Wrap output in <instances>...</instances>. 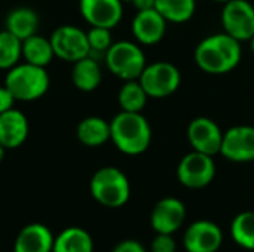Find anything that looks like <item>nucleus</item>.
<instances>
[{"instance_id": "6", "label": "nucleus", "mask_w": 254, "mask_h": 252, "mask_svg": "<svg viewBox=\"0 0 254 252\" xmlns=\"http://www.w3.org/2000/svg\"><path fill=\"white\" fill-rule=\"evenodd\" d=\"M138 80L149 98L159 100L173 95L179 89L182 74L174 64L168 61H156L146 65Z\"/></svg>"}, {"instance_id": "26", "label": "nucleus", "mask_w": 254, "mask_h": 252, "mask_svg": "<svg viewBox=\"0 0 254 252\" xmlns=\"http://www.w3.org/2000/svg\"><path fill=\"white\" fill-rule=\"evenodd\" d=\"M22 59V40L6 28L0 31V70H10Z\"/></svg>"}, {"instance_id": "24", "label": "nucleus", "mask_w": 254, "mask_h": 252, "mask_svg": "<svg viewBox=\"0 0 254 252\" xmlns=\"http://www.w3.org/2000/svg\"><path fill=\"white\" fill-rule=\"evenodd\" d=\"M155 9L167 19V22L183 24L193 18L196 12V0H156Z\"/></svg>"}, {"instance_id": "35", "label": "nucleus", "mask_w": 254, "mask_h": 252, "mask_svg": "<svg viewBox=\"0 0 254 252\" xmlns=\"http://www.w3.org/2000/svg\"><path fill=\"white\" fill-rule=\"evenodd\" d=\"M121 1H122L124 4H125V3H132V0H121Z\"/></svg>"}, {"instance_id": "13", "label": "nucleus", "mask_w": 254, "mask_h": 252, "mask_svg": "<svg viewBox=\"0 0 254 252\" xmlns=\"http://www.w3.org/2000/svg\"><path fill=\"white\" fill-rule=\"evenodd\" d=\"M185 220L186 206L174 196H167L158 201L150 214V224L156 233L173 235L180 230Z\"/></svg>"}, {"instance_id": "10", "label": "nucleus", "mask_w": 254, "mask_h": 252, "mask_svg": "<svg viewBox=\"0 0 254 252\" xmlns=\"http://www.w3.org/2000/svg\"><path fill=\"white\" fill-rule=\"evenodd\" d=\"M220 156L234 163L254 162V126L237 125L225 131Z\"/></svg>"}, {"instance_id": "23", "label": "nucleus", "mask_w": 254, "mask_h": 252, "mask_svg": "<svg viewBox=\"0 0 254 252\" xmlns=\"http://www.w3.org/2000/svg\"><path fill=\"white\" fill-rule=\"evenodd\" d=\"M149 95L141 86L140 80H125L118 92V104L121 111L141 113L147 104Z\"/></svg>"}, {"instance_id": "25", "label": "nucleus", "mask_w": 254, "mask_h": 252, "mask_svg": "<svg viewBox=\"0 0 254 252\" xmlns=\"http://www.w3.org/2000/svg\"><path fill=\"white\" fill-rule=\"evenodd\" d=\"M231 235L234 242L249 251H254V212H240L231 223Z\"/></svg>"}, {"instance_id": "9", "label": "nucleus", "mask_w": 254, "mask_h": 252, "mask_svg": "<svg viewBox=\"0 0 254 252\" xmlns=\"http://www.w3.org/2000/svg\"><path fill=\"white\" fill-rule=\"evenodd\" d=\"M223 31L238 42H249L254 36V6L249 0H231L220 13Z\"/></svg>"}, {"instance_id": "5", "label": "nucleus", "mask_w": 254, "mask_h": 252, "mask_svg": "<svg viewBox=\"0 0 254 252\" xmlns=\"http://www.w3.org/2000/svg\"><path fill=\"white\" fill-rule=\"evenodd\" d=\"M107 70L121 80H137L147 65L141 46L131 40L113 42L104 55Z\"/></svg>"}, {"instance_id": "15", "label": "nucleus", "mask_w": 254, "mask_h": 252, "mask_svg": "<svg viewBox=\"0 0 254 252\" xmlns=\"http://www.w3.org/2000/svg\"><path fill=\"white\" fill-rule=\"evenodd\" d=\"M131 31L137 43L153 46L159 43L167 31V19L156 10H137L131 22Z\"/></svg>"}, {"instance_id": "31", "label": "nucleus", "mask_w": 254, "mask_h": 252, "mask_svg": "<svg viewBox=\"0 0 254 252\" xmlns=\"http://www.w3.org/2000/svg\"><path fill=\"white\" fill-rule=\"evenodd\" d=\"M156 0H132V6L137 10H147V9H155Z\"/></svg>"}, {"instance_id": "3", "label": "nucleus", "mask_w": 254, "mask_h": 252, "mask_svg": "<svg viewBox=\"0 0 254 252\" xmlns=\"http://www.w3.org/2000/svg\"><path fill=\"white\" fill-rule=\"evenodd\" d=\"M89 192L100 205L116 209L127 205L131 198L128 177L116 166H103L94 172L89 181Z\"/></svg>"}, {"instance_id": "19", "label": "nucleus", "mask_w": 254, "mask_h": 252, "mask_svg": "<svg viewBox=\"0 0 254 252\" xmlns=\"http://www.w3.org/2000/svg\"><path fill=\"white\" fill-rule=\"evenodd\" d=\"M76 137L86 147H101L110 141V122L98 116H88L77 123Z\"/></svg>"}, {"instance_id": "7", "label": "nucleus", "mask_w": 254, "mask_h": 252, "mask_svg": "<svg viewBox=\"0 0 254 252\" xmlns=\"http://www.w3.org/2000/svg\"><path fill=\"white\" fill-rule=\"evenodd\" d=\"M179 183L192 190H199L210 186L216 177V163L213 156L192 150L183 156L176 171Z\"/></svg>"}, {"instance_id": "30", "label": "nucleus", "mask_w": 254, "mask_h": 252, "mask_svg": "<svg viewBox=\"0 0 254 252\" xmlns=\"http://www.w3.org/2000/svg\"><path fill=\"white\" fill-rule=\"evenodd\" d=\"M15 97L12 95V92L3 85L0 86V114L4 111H9L10 108H13L15 104Z\"/></svg>"}, {"instance_id": "4", "label": "nucleus", "mask_w": 254, "mask_h": 252, "mask_svg": "<svg viewBox=\"0 0 254 252\" xmlns=\"http://www.w3.org/2000/svg\"><path fill=\"white\" fill-rule=\"evenodd\" d=\"M51 80L46 68L28 64L25 61L7 70L4 86L12 92L16 101H36L49 89Z\"/></svg>"}, {"instance_id": "29", "label": "nucleus", "mask_w": 254, "mask_h": 252, "mask_svg": "<svg viewBox=\"0 0 254 252\" xmlns=\"http://www.w3.org/2000/svg\"><path fill=\"white\" fill-rule=\"evenodd\" d=\"M112 252H147L144 245L134 239H125L115 245Z\"/></svg>"}, {"instance_id": "8", "label": "nucleus", "mask_w": 254, "mask_h": 252, "mask_svg": "<svg viewBox=\"0 0 254 252\" xmlns=\"http://www.w3.org/2000/svg\"><path fill=\"white\" fill-rule=\"evenodd\" d=\"M54 53L58 59L65 62H76L89 55L91 48L88 33L77 25L64 24L57 27L49 36Z\"/></svg>"}, {"instance_id": "17", "label": "nucleus", "mask_w": 254, "mask_h": 252, "mask_svg": "<svg viewBox=\"0 0 254 252\" xmlns=\"http://www.w3.org/2000/svg\"><path fill=\"white\" fill-rule=\"evenodd\" d=\"M54 239L49 227L42 223H31L16 235L13 252H52Z\"/></svg>"}, {"instance_id": "16", "label": "nucleus", "mask_w": 254, "mask_h": 252, "mask_svg": "<svg viewBox=\"0 0 254 252\" xmlns=\"http://www.w3.org/2000/svg\"><path fill=\"white\" fill-rule=\"evenodd\" d=\"M28 132V119L22 111L10 108L0 114V144L6 150L21 147L27 141Z\"/></svg>"}, {"instance_id": "20", "label": "nucleus", "mask_w": 254, "mask_h": 252, "mask_svg": "<svg viewBox=\"0 0 254 252\" xmlns=\"http://www.w3.org/2000/svg\"><path fill=\"white\" fill-rule=\"evenodd\" d=\"M39 15L34 9L21 6L12 9L4 21V28L16 36L19 40H25L37 33L39 30Z\"/></svg>"}, {"instance_id": "21", "label": "nucleus", "mask_w": 254, "mask_h": 252, "mask_svg": "<svg viewBox=\"0 0 254 252\" xmlns=\"http://www.w3.org/2000/svg\"><path fill=\"white\" fill-rule=\"evenodd\" d=\"M52 252H94V239L82 227H67L54 239Z\"/></svg>"}, {"instance_id": "2", "label": "nucleus", "mask_w": 254, "mask_h": 252, "mask_svg": "<svg viewBox=\"0 0 254 252\" xmlns=\"http://www.w3.org/2000/svg\"><path fill=\"white\" fill-rule=\"evenodd\" d=\"M110 141L127 156L143 154L152 143V128L141 113L121 111L110 120Z\"/></svg>"}, {"instance_id": "34", "label": "nucleus", "mask_w": 254, "mask_h": 252, "mask_svg": "<svg viewBox=\"0 0 254 252\" xmlns=\"http://www.w3.org/2000/svg\"><path fill=\"white\" fill-rule=\"evenodd\" d=\"M213 1H216V3H222V4H225V3H228V1H231V0H213Z\"/></svg>"}, {"instance_id": "27", "label": "nucleus", "mask_w": 254, "mask_h": 252, "mask_svg": "<svg viewBox=\"0 0 254 252\" xmlns=\"http://www.w3.org/2000/svg\"><path fill=\"white\" fill-rule=\"evenodd\" d=\"M88 33V42H89V48L91 56L95 55H101L104 58L107 49L112 46L113 39H112V30L106 28V27H91Z\"/></svg>"}, {"instance_id": "14", "label": "nucleus", "mask_w": 254, "mask_h": 252, "mask_svg": "<svg viewBox=\"0 0 254 252\" xmlns=\"http://www.w3.org/2000/svg\"><path fill=\"white\" fill-rule=\"evenodd\" d=\"M79 10L91 27L112 30L124 16V3L121 0H79Z\"/></svg>"}, {"instance_id": "18", "label": "nucleus", "mask_w": 254, "mask_h": 252, "mask_svg": "<svg viewBox=\"0 0 254 252\" xmlns=\"http://www.w3.org/2000/svg\"><path fill=\"white\" fill-rule=\"evenodd\" d=\"M103 80V71L98 59L91 55L73 62L71 68V82L82 92L95 91Z\"/></svg>"}, {"instance_id": "33", "label": "nucleus", "mask_w": 254, "mask_h": 252, "mask_svg": "<svg viewBox=\"0 0 254 252\" xmlns=\"http://www.w3.org/2000/svg\"><path fill=\"white\" fill-rule=\"evenodd\" d=\"M249 43H250V49H252V52L254 53V36L250 39V40H249Z\"/></svg>"}, {"instance_id": "1", "label": "nucleus", "mask_w": 254, "mask_h": 252, "mask_svg": "<svg viewBox=\"0 0 254 252\" xmlns=\"http://www.w3.org/2000/svg\"><path fill=\"white\" fill-rule=\"evenodd\" d=\"M195 62L207 74L220 76L238 67L243 58L241 42L223 33L202 39L195 49Z\"/></svg>"}, {"instance_id": "28", "label": "nucleus", "mask_w": 254, "mask_h": 252, "mask_svg": "<svg viewBox=\"0 0 254 252\" xmlns=\"http://www.w3.org/2000/svg\"><path fill=\"white\" fill-rule=\"evenodd\" d=\"M177 245L173 238V235L165 233H156L150 244V252H176Z\"/></svg>"}, {"instance_id": "32", "label": "nucleus", "mask_w": 254, "mask_h": 252, "mask_svg": "<svg viewBox=\"0 0 254 252\" xmlns=\"http://www.w3.org/2000/svg\"><path fill=\"white\" fill-rule=\"evenodd\" d=\"M4 154H6V149L0 144V163H1L3 159H4Z\"/></svg>"}, {"instance_id": "12", "label": "nucleus", "mask_w": 254, "mask_h": 252, "mask_svg": "<svg viewBox=\"0 0 254 252\" xmlns=\"http://www.w3.org/2000/svg\"><path fill=\"white\" fill-rule=\"evenodd\" d=\"M222 244L223 232L210 220H198L183 233V247L188 252H217Z\"/></svg>"}, {"instance_id": "22", "label": "nucleus", "mask_w": 254, "mask_h": 252, "mask_svg": "<svg viewBox=\"0 0 254 252\" xmlns=\"http://www.w3.org/2000/svg\"><path fill=\"white\" fill-rule=\"evenodd\" d=\"M55 58L49 37L33 34L31 37L22 40V59L28 64L46 68Z\"/></svg>"}, {"instance_id": "11", "label": "nucleus", "mask_w": 254, "mask_h": 252, "mask_svg": "<svg viewBox=\"0 0 254 252\" xmlns=\"http://www.w3.org/2000/svg\"><path fill=\"white\" fill-rule=\"evenodd\" d=\"M188 141L195 151L216 156L220 154L223 131L219 123L210 117H195L188 126Z\"/></svg>"}]
</instances>
